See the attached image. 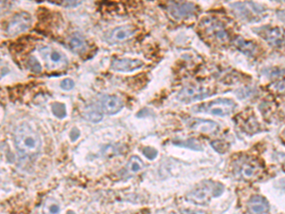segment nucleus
I'll use <instances>...</instances> for the list:
<instances>
[{
    "instance_id": "9",
    "label": "nucleus",
    "mask_w": 285,
    "mask_h": 214,
    "mask_svg": "<svg viewBox=\"0 0 285 214\" xmlns=\"http://www.w3.org/2000/svg\"><path fill=\"white\" fill-rule=\"evenodd\" d=\"M185 124L191 129L207 134H213L219 130V125L211 120L188 118L185 121Z\"/></svg>"
},
{
    "instance_id": "6",
    "label": "nucleus",
    "mask_w": 285,
    "mask_h": 214,
    "mask_svg": "<svg viewBox=\"0 0 285 214\" xmlns=\"http://www.w3.org/2000/svg\"><path fill=\"white\" fill-rule=\"evenodd\" d=\"M210 95V93L205 88L199 86L187 85L183 87L177 94V99L182 103H191L197 100H203Z\"/></svg>"
},
{
    "instance_id": "29",
    "label": "nucleus",
    "mask_w": 285,
    "mask_h": 214,
    "mask_svg": "<svg viewBox=\"0 0 285 214\" xmlns=\"http://www.w3.org/2000/svg\"><path fill=\"white\" fill-rule=\"evenodd\" d=\"M285 81H280V82H278V83H276V90H278L279 92H283L285 90Z\"/></svg>"
},
{
    "instance_id": "12",
    "label": "nucleus",
    "mask_w": 285,
    "mask_h": 214,
    "mask_svg": "<svg viewBox=\"0 0 285 214\" xmlns=\"http://www.w3.org/2000/svg\"><path fill=\"white\" fill-rule=\"evenodd\" d=\"M261 167L259 163L254 160H245L238 167V173L240 177L244 180L254 179L259 175Z\"/></svg>"
},
{
    "instance_id": "18",
    "label": "nucleus",
    "mask_w": 285,
    "mask_h": 214,
    "mask_svg": "<svg viewBox=\"0 0 285 214\" xmlns=\"http://www.w3.org/2000/svg\"><path fill=\"white\" fill-rule=\"evenodd\" d=\"M235 46L240 50V51L244 52L246 55H250L254 54V52L256 51V45H254L250 41H246L244 39H242L241 37L237 38L235 40Z\"/></svg>"
},
{
    "instance_id": "30",
    "label": "nucleus",
    "mask_w": 285,
    "mask_h": 214,
    "mask_svg": "<svg viewBox=\"0 0 285 214\" xmlns=\"http://www.w3.org/2000/svg\"><path fill=\"white\" fill-rule=\"evenodd\" d=\"M67 214H75V212H73L72 210H69V211L67 212Z\"/></svg>"
},
{
    "instance_id": "8",
    "label": "nucleus",
    "mask_w": 285,
    "mask_h": 214,
    "mask_svg": "<svg viewBox=\"0 0 285 214\" xmlns=\"http://www.w3.org/2000/svg\"><path fill=\"white\" fill-rule=\"evenodd\" d=\"M167 11L169 15L177 20H181L182 18L189 17L192 16L195 11L196 6L194 3L191 2H175L172 1L168 3Z\"/></svg>"
},
{
    "instance_id": "28",
    "label": "nucleus",
    "mask_w": 285,
    "mask_h": 214,
    "mask_svg": "<svg viewBox=\"0 0 285 214\" xmlns=\"http://www.w3.org/2000/svg\"><path fill=\"white\" fill-rule=\"evenodd\" d=\"M79 4H81V2H71V1H67V2H64L62 5L63 6H66V7H75L77 6Z\"/></svg>"
},
{
    "instance_id": "19",
    "label": "nucleus",
    "mask_w": 285,
    "mask_h": 214,
    "mask_svg": "<svg viewBox=\"0 0 285 214\" xmlns=\"http://www.w3.org/2000/svg\"><path fill=\"white\" fill-rule=\"evenodd\" d=\"M60 213V205L59 203L53 199L48 198L44 202L43 214H59Z\"/></svg>"
},
{
    "instance_id": "17",
    "label": "nucleus",
    "mask_w": 285,
    "mask_h": 214,
    "mask_svg": "<svg viewBox=\"0 0 285 214\" xmlns=\"http://www.w3.org/2000/svg\"><path fill=\"white\" fill-rule=\"evenodd\" d=\"M146 165L145 163L142 161V159L139 157V156H131L130 157L129 162L127 164V171H129L130 173H132V174H135V173H138L140 171H143L145 169Z\"/></svg>"
},
{
    "instance_id": "26",
    "label": "nucleus",
    "mask_w": 285,
    "mask_h": 214,
    "mask_svg": "<svg viewBox=\"0 0 285 214\" xmlns=\"http://www.w3.org/2000/svg\"><path fill=\"white\" fill-rule=\"evenodd\" d=\"M181 214H207L206 211L201 209H191V208H181Z\"/></svg>"
},
{
    "instance_id": "7",
    "label": "nucleus",
    "mask_w": 285,
    "mask_h": 214,
    "mask_svg": "<svg viewBox=\"0 0 285 214\" xmlns=\"http://www.w3.org/2000/svg\"><path fill=\"white\" fill-rule=\"evenodd\" d=\"M136 34V27L133 25H125L114 28L110 33L106 34L105 40L111 45L120 44L129 40Z\"/></svg>"
},
{
    "instance_id": "25",
    "label": "nucleus",
    "mask_w": 285,
    "mask_h": 214,
    "mask_svg": "<svg viewBox=\"0 0 285 214\" xmlns=\"http://www.w3.org/2000/svg\"><path fill=\"white\" fill-rule=\"evenodd\" d=\"M60 87L63 91H70V90H72L74 88V82L70 78H66V79L62 80V82L60 83Z\"/></svg>"
},
{
    "instance_id": "2",
    "label": "nucleus",
    "mask_w": 285,
    "mask_h": 214,
    "mask_svg": "<svg viewBox=\"0 0 285 214\" xmlns=\"http://www.w3.org/2000/svg\"><path fill=\"white\" fill-rule=\"evenodd\" d=\"M225 191V187L218 182L206 180L186 194V200L196 205H206L212 198L221 196Z\"/></svg>"
},
{
    "instance_id": "15",
    "label": "nucleus",
    "mask_w": 285,
    "mask_h": 214,
    "mask_svg": "<svg viewBox=\"0 0 285 214\" xmlns=\"http://www.w3.org/2000/svg\"><path fill=\"white\" fill-rule=\"evenodd\" d=\"M83 116L91 123H99L103 119V111L98 105H88L83 111Z\"/></svg>"
},
{
    "instance_id": "24",
    "label": "nucleus",
    "mask_w": 285,
    "mask_h": 214,
    "mask_svg": "<svg viewBox=\"0 0 285 214\" xmlns=\"http://www.w3.org/2000/svg\"><path fill=\"white\" fill-rule=\"evenodd\" d=\"M211 146L215 149V151L221 154H225V152L228 150V146L226 145L224 141H220V140L213 141L211 143Z\"/></svg>"
},
{
    "instance_id": "3",
    "label": "nucleus",
    "mask_w": 285,
    "mask_h": 214,
    "mask_svg": "<svg viewBox=\"0 0 285 214\" xmlns=\"http://www.w3.org/2000/svg\"><path fill=\"white\" fill-rule=\"evenodd\" d=\"M237 108V104L233 100L227 98H220L209 102L202 103L200 105L194 106L191 111L193 112H203L208 113L215 116H228L230 115L235 109Z\"/></svg>"
},
{
    "instance_id": "16",
    "label": "nucleus",
    "mask_w": 285,
    "mask_h": 214,
    "mask_svg": "<svg viewBox=\"0 0 285 214\" xmlns=\"http://www.w3.org/2000/svg\"><path fill=\"white\" fill-rule=\"evenodd\" d=\"M70 49L76 53H81L86 49V43L85 38L78 33H74L69 39Z\"/></svg>"
},
{
    "instance_id": "11",
    "label": "nucleus",
    "mask_w": 285,
    "mask_h": 214,
    "mask_svg": "<svg viewBox=\"0 0 285 214\" xmlns=\"http://www.w3.org/2000/svg\"><path fill=\"white\" fill-rule=\"evenodd\" d=\"M100 107L105 113L109 115H114L121 111L124 107V104L118 96L107 94L101 98Z\"/></svg>"
},
{
    "instance_id": "22",
    "label": "nucleus",
    "mask_w": 285,
    "mask_h": 214,
    "mask_svg": "<svg viewBox=\"0 0 285 214\" xmlns=\"http://www.w3.org/2000/svg\"><path fill=\"white\" fill-rule=\"evenodd\" d=\"M27 67L28 68L35 73V74H40L42 72V66L40 64V62L36 59L35 56H30L27 61Z\"/></svg>"
},
{
    "instance_id": "5",
    "label": "nucleus",
    "mask_w": 285,
    "mask_h": 214,
    "mask_svg": "<svg viewBox=\"0 0 285 214\" xmlns=\"http://www.w3.org/2000/svg\"><path fill=\"white\" fill-rule=\"evenodd\" d=\"M33 23V18L26 12L15 15L6 26L5 32L9 36H16L28 31Z\"/></svg>"
},
{
    "instance_id": "1",
    "label": "nucleus",
    "mask_w": 285,
    "mask_h": 214,
    "mask_svg": "<svg viewBox=\"0 0 285 214\" xmlns=\"http://www.w3.org/2000/svg\"><path fill=\"white\" fill-rule=\"evenodd\" d=\"M14 140L18 153L24 157H35L41 152V137L27 122L18 125L14 131Z\"/></svg>"
},
{
    "instance_id": "20",
    "label": "nucleus",
    "mask_w": 285,
    "mask_h": 214,
    "mask_svg": "<svg viewBox=\"0 0 285 214\" xmlns=\"http://www.w3.org/2000/svg\"><path fill=\"white\" fill-rule=\"evenodd\" d=\"M52 113L59 119H63L67 115V110L65 104L60 102H54L52 104Z\"/></svg>"
},
{
    "instance_id": "4",
    "label": "nucleus",
    "mask_w": 285,
    "mask_h": 214,
    "mask_svg": "<svg viewBox=\"0 0 285 214\" xmlns=\"http://www.w3.org/2000/svg\"><path fill=\"white\" fill-rule=\"evenodd\" d=\"M40 53L43 57L47 68L51 70H61L66 68L68 65L67 56L58 50H55L51 47L40 48Z\"/></svg>"
},
{
    "instance_id": "27",
    "label": "nucleus",
    "mask_w": 285,
    "mask_h": 214,
    "mask_svg": "<svg viewBox=\"0 0 285 214\" xmlns=\"http://www.w3.org/2000/svg\"><path fill=\"white\" fill-rule=\"evenodd\" d=\"M69 136H70V140H71L72 142H75L78 138H79V136H80V130H79L77 128H71V131H70V133H69Z\"/></svg>"
},
{
    "instance_id": "14",
    "label": "nucleus",
    "mask_w": 285,
    "mask_h": 214,
    "mask_svg": "<svg viewBox=\"0 0 285 214\" xmlns=\"http://www.w3.org/2000/svg\"><path fill=\"white\" fill-rule=\"evenodd\" d=\"M247 209L250 214H265L270 209L267 200L260 195H253L247 202Z\"/></svg>"
},
{
    "instance_id": "23",
    "label": "nucleus",
    "mask_w": 285,
    "mask_h": 214,
    "mask_svg": "<svg viewBox=\"0 0 285 214\" xmlns=\"http://www.w3.org/2000/svg\"><path fill=\"white\" fill-rule=\"evenodd\" d=\"M142 153L144 154V155L147 157L148 160H151V161L154 160L158 155V152L152 147H145L142 150Z\"/></svg>"
},
{
    "instance_id": "21",
    "label": "nucleus",
    "mask_w": 285,
    "mask_h": 214,
    "mask_svg": "<svg viewBox=\"0 0 285 214\" xmlns=\"http://www.w3.org/2000/svg\"><path fill=\"white\" fill-rule=\"evenodd\" d=\"M173 144L175 145L180 146V147H185V148H188V149H191V150H194V151H203V147L200 145L199 143L197 141H195L194 139H188V140H183V141H173Z\"/></svg>"
},
{
    "instance_id": "10",
    "label": "nucleus",
    "mask_w": 285,
    "mask_h": 214,
    "mask_svg": "<svg viewBox=\"0 0 285 214\" xmlns=\"http://www.w3.org/2000/svg\"><path fill=\"white\" fill-rule=\"evenodd\" d=\"M144 66V62L132 58H115L112 62V69L118 73H132Z\"/></svg>"
},
{
    "instance_id": "13",
    "label": "nucleus",
    "mask_w": 285,
    "mask_h": 214,
    "mask_svg": "<svg viewBox=\"0 0 285 214\" xmlns=\"http://www.w3.org/2000/svg\"><path fill=\"white\" fill-rule=\"evenodd\" d=\"M261 33H259L261 37L264 38L266 42L272 45L273 47L280 46L283 41V32L279 28H262L259 29Z\"/></svg>"
}]
</instances>
